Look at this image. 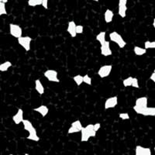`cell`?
<instances>
[{
	"mask_svg": "<svg viewBox=\"0 0 155 155\" xmlns=\"http://www.w3.org/2000/svg\"><path fill=\"white\" fill-rule=\"evenodd\" d=\"M23 128L26 131L29 133V135L27 137V140L34 141V142H38L40 140V137L37 135V129L34 127L33 124L28 120H23Z\"/></svg>",
	"mask_w": 155,
	"mask_h": 155,
	"instance_id": "obj_1",
	"label": "cell"
},
{
	"mask_svg": "<svg viewBox=\"0 0 155 155\" xmlns=\"http://www.w3.org/2000/svg\"><path fill=\"white\" fill-rule=\"evenodd\" d=\"M96 132L94 130V124H88L86 127H83L81 131V141L88 142L91 137H95Z\"/></svg>",
	"mask_w": 155,
	"mask_h": 155,
	"instance_id": "obj_2",
	"label": "cell"
},
{
	"mask_svg": "<svg viewBox=\"0 0 155 155\" xmlns=\"http://www.w3.org/2000/svg\"><path fill=\"white\" fill-rule=\"evenodd\" d=\"M148 104V99L147 97L143 96L140 97L138 99H136L135 106H134V110L139 115H143V112L147 107Z\"/></svg>",
	"mask_w": 155,
	"mask_h": 155,
	"instance_id": "obj_3",
	"label": "cell"
},
{
	"mask_svg": "<svg viewBox=\"0 0 155 155\" xmlns=\"http://www.w3.org/2000/svg\"><path fill=\"white\" fill-rule=\"evenodd\" d=\"M109 39H110V41L112 42L115 43L118 45V47L120 48H124L127 45V43L126 41H124V39L123 38L121 35L119 34L118 32L116 31H113L111 32L110 34H109Z\"/></svg>",
	"mask_w": 155,
	"mask_h": 155,
	"instance_id": "obj_4",
	"label": "cell"
},
{
	"mask_svg": "<svg viewBox=\"0 0 155 155\" xmlns=\"http://www.w3.org/2000/svg\"><path fill=\"white\" fill-rule=\"evenodd\" d=\"M18 44L25 50V51L28 52L31 49V42L33 41V39L29 36H22L21 37L17 39Z\"/></svg>",
	"mask_w": 155,
	"mask_h": 155,
	"instance_id": "obj_5",
	"label": "cell"
},
{
	"mask_svg": "<svg viewBox=\"0 0 155 155\" xmlns=\"http://www.w3.org/2000/svg\"><path fill=\"white\" fill-rule=\"evenodd\" d=\"M44 75L51 82H60V79L58 78V73L56 70L48 69L44 72Z\"/></svg>",
	"mask_w": 155,
	"mask_h": 155,
	"instance_id": "obj_6",
	"label": "cell"
},
{
	"mask_svg": "<svg viewBox=\"0 0 155 155\" xmlns=\"http://www.w3.org/2000/svg\"><path fill=\"white\" fill-rule=\"evenodd\" d=\"M9 34L15 38H19L22 37L23 34V30L21 27L18 24L10 23L9 24Z\"/></svg>",
	"mask_w": 155,
	"mask_h": 155,
	"instance_id": "obj_7",
	"label": "cell"
},
{
	"mask_svg": "<svg viewBox=\"0 0 155 155\" xmlns=\"http://www.w3.org/2000/svg\"><path fill=\"white\" fill-rule=\"evenodd\" d=\"M112 70H113V65H111V64H106V65L100 67V68L98 70L97 74H98V75L101 78H107L108 76L110 75Z\"/></svg>",
	"mask_w": 155,
	"mask_h": 155,
	"instance_id": "obj_8",
	"label": "cell"
},
{
	"mask_svg": "<svg viewBox=\"0 0 155 155\" xmlns=\"http://www.w3.org/2000/svg\"><path fill=\"white\" fill-rule=\"evenodd\" d=\"M83 127L81 124V121L79 120H77L75 121L72 122L71 124L70 127H69L68 130V134H75V133H79L81 132L82 130Z\"/></svg>",
	"mask_w": 155,
	"mask_h": 155,
	"instance_id": "obj_9",
	"label": "cell"
},
{
	"mask_svg": "<svg viewBox=\"0 0 155 155\" xmlns=\"http://www.w3.org/2000/svg\"><path fill=\"white\" fill-rule=\"evenodd\" d=\"M100 52L101 54L104 57L111 56L113 54L111 48H110V42L106 41L102 44L100 45Z\"/></svg>",
	"mask_w": 155,
	"mask_h": 155,
	"instance_id": "obj_10",
	"label": "cell"
},
{
	"mask_svg": "<svg viewBox=\"0 0 155 155\" xmlns=\"http://www.w3.org/2000/svg\"><path fill=\"white\" fill-rule=\"evenodd\" d=\"M118 105V97L112 96L108 98L105 102L104 109L105 110H108L109 109H113Z\"/></svg>",
	"mask_w": 155,
	"mask_h": 155,
	"instance_id": "obj_11",
	"label": "cell"
},
{
	"mask_svg": "<svg viewBox=\"0 0 155 155\" xmlns=\"http://www.w3.org/2000/svg\"><path fill=\"white\" fill-rule=\"evenodd\" d=\"M23 116H24V113H23V109H18L17 112L12 116V121L16 125H19V124H22L23 120H24Z\"/></svg>",
	"mask_w": 155,
	"mask_h": 155,
	"instance_id": "obj_12",
	"label": "cell"
},
{
	"mask_svg": "<svg viewBox=\"0 0 155 155\" xmlns=\"http://www.w3.org/2000/svg\"><path fill=\"white\" fill-rule=\"evenodd\" d=\"M135 155H152L151 150L149 147L138 145L135 148Z\"/></svg>",
	"mask_w": 155,
	"mask_h": 155,
	"instance_id": "obj_13",
	"label": "cell"
},
{
	"mask_svg": "<svg viewBox=\"0 0 155 155\" xmlns=\"http://www.w3.org/2000/svg\"><path fill=\"white\" fill-rule=\"evenodd\" d=\"M76 26H77V25H76L74 21L68 22V24L67 32L72 38H74V37H76V36H77V33H76Z\"/></svg>",
	"mask_w": 155,
	"mask_h": 155,
	"instance_id": "obj_14",
	"label": "cell"
},
{
	"mask_svg": "<svg viewBox=\"0 0 155 155\" xmlns=\"http://www.w3.org/2000/svg\"><path fill=\"white\" fill-rule=\"evenodd\" d=\"M34 110L37 112V113H38L39 114H41L42 117H45L48 114V113H49V108L47 106H45V105H41V106L34 109Z\"/></svg>",
	"mask_w": 155,
	"mask_h": 155,
	"instance_id": "obj_15",
	"label": "cell"
},
{
	"mask_svg": "<svg viewBox=\"0 0 155 155\" xmlns=\"http://www.w3.org/2000/svg\"><path fill=\"white\" fill-rule=\"evenodd\" d=\"M114 18V12L111 9H106L104 12V19L106 23H110L113 22Z\"/></svg>",
	"mask_w": 155,
	"mask_h": 155,
	"instance_id": "obj_16",
	"label": "cell"
},
{
	"mask_svg": "<svg viewBox=\"0 0 155 155\" xmlns=\"http://www.w3.org/2000/svg\"><path fill=\"white\" fill-rule=\"evenodd\" d=\"M34 84H35V90L37 92V93L41 95H44V92H45V90H44V85H43L41 80L40 79L35 80Z\"/></svg>",
	"mask_w": 155,
	"mask_h": 155,
	"instance_id": "obj_17",
	"label": "cell"
},
{
	"mask_svg": "<svg viewBox=\"0 0 155 155\" xmlns=\"http://www.w3.org/2000/svg\"><path fill=\"white\" fill-rule=\"evenodd\" d=\"M12 66V62L9 61H6L3 62V63H1L0 64V71H1V72H5V71H7Z\"/></svg>",
	"mask_w": 155,
	"mask_h": 155,
	"instance_id": "obj_18",
	"label": "cell"
},
{
	"mask_svg": "<svg viewBox=\"0 0 155 155\" xmlns=\"http://www.w3.org/2000/svg\"><path fill=\"white\" fill-rule=\"evenodd\" d=\"M106 31H101L99 32V34L96 35V41L101 44H102L105 41H106Z\"/></svg>",
	"mask_w": 155,
	"mask_h": 155,
	"instance_id": "obj_19",
	"label": "cell"
},
{
	"mask_svg": "<svg viewBox=\"0 0 155 155\" xmlns=\"http://www.w3.org/2000/svg\"><path fill=\"white\" fill-rule=\"evenodd\" d=\"M134 52L137 56H143L147 53V50L140 47L135 46L134 48Z\"/></svg>",
	"mask_w": 155,
	"mask_h": 155,
	"instance_id": "obj_20",
	"label": "cell"
},
{
	"mask_svg": "<svg viewBox=\"0 0 155 155\" xmlns=\"http://www.w3.org/2000/svg\"><path fill=\"white\" fill-rule=\"evenodd\" d=\"M127 5H118V15L121 18H125L127 16Z\"/></svg>",
	"mask_w": 155,
	"mask_h": 155,
	"instance_id": "obj_21",
	"label": "cell"
},
{
	"mask_svg": "<svg viewBox=\"0 0 155 155\" xmlns=\"http://www.w3.org/2000/svg\"><path fill=\"white\" fill-rule=\"evenodd\" d=\"M155 114V107H147L144 110L143 113V116H154Z\"/></svg>",
	"mask_w": 155,
	"mask_h": 155,
	"instance_id": "obj_22",
	"label": "cell"
},
{
	"mask_svg": "<svg viewBox=\"0 0 155 155\" xmlns=\"http://www.w3.org/2000/svg\"><path fill=\"white\" fill-rule=\"evenodd\" d=\"M42 2L43 0H28L27 3L30 7H36V6L42 5Z\"/></svg>",
	"mask_w": 155,
	"mask_h": 155,
	"instance_id": "obj_23",
	"label": "cell"
},
{
	"mask_svg": "<svg viewBox=\"0 0 155 155\" xmlns=\"http://www.w3.org/2000/svg\"><path fill=\"white\" fill-rule=\"evenodd\" d=\"M73 80L78 86H80L83 83V76L81 74H76L73 77Z\"/></svg>",
	"mask_w": 155,
	"mask_h": 155,
	"instance_id": "obj_24",
	"label": "cell"
},
{
	"mask_svg": "<svg viewBox=\"0 0 155 155\" xmlns=\"http://www.w3.org/2000/svg\"><path fill=\"white\" fill-rule=\"evenodd\" d=\"M133 79H134V78L132 76H129L128 78L124 79L123 81V85H124V87L127 88V87H130L132 85V82H133Z\"/></svg>",
	"mask_w": 155,
	"mask_h": 155,
	"instance_id": "obj_25",
	"label": "cell"
},
{
	"mask_svg": "<svg viewBox=\"0 0 155 155\" xmlns=\"http://www.w3.org/2000/svg\"><path fill=\"white\" fill-rule=\"evenodd\" d=\"M144 48L146 50L155 49V41H145Z\"/></svg>",
	"mask_w": 155,
	"mask_h": 155,
	"instance_id": "obj_26",
	"label": "cell"
},
{
	"mask_svg": "<svg viewBox=\"0 0 155 155\" xmlns=\"http://www.w3.org/2000/svg\"><path fill=\"white\" fill-rule=\"evenodd\" d=\"M3 15H7L6 6H5V3L0 2V16H3Z\"/></svg>",
	"mask_w": 155,
	"mask_h": 155,
	"instance_id": "obj_27",
	"label": "cell"
},
{
	"mask_svg": "<svg viewBox=\"0 0 155 155\" xmlns=\"http://www.w3.org/2000/svg\"><path fill=\"white\" fill-rule=\"evenodd\" d=\"M83 82L86 84L88 85H92V78L90 77L88 74H85L83 76Z\"/></svg>",
	"mask_w": 155,
	"mask_h": 155,
	"instance_id": "obj_28",
	"label": "cell"
},
{
	"mask_svg": "<svg viewBox=\"0 0 155 155\" xmlns=\"http://www.w3.org/2000/svg\"><path fill=\"white\" fill-rule=\"evenodd\" d=\"M119 117L123 120H128L130 118L128 113H120L119 114Z\"/></svg>",
	"mask_w": 155,
	"mask_h": 155,
	"instance_id": "obj_29",
	"label": "cell"
},
{
	"mask_svg": "<svg viewBox=\"0 0 155 155\" xmlns=\"http://www.w3.org/2000/svg\"><path fill=\"white\" fill-rule=\"evenodd\" d=\"M84 32V27L82 25H77L76 26V33L77 34H81Z\"/></svg>",
	"mask_w": 155,
	"mask_h": 155,
	"instance_id": "obj_30",
	"label": "cell"
},
{
	"mask_svg": "<svg viewBox=\"0 0 155 155\" xmlns=\"http://www.w3.org/2000/svg\"><path fill=\"white\" fill-rule=\"evenodd\" d=\"M132 87L136 88H140V85H139V81H138V79L137 78H134V79H133V82H132Z\"/></svg>",
	"mask_w": 155,
	"mask_h": 155,
	"instance_id": "obj_31",
	"label": "cell"
},
{
	"mask_svg": "<svg viewBox=\"0 0 155 155\" xmlns=\"http://www.w3.org/2000/svg\"><path fill=\"white\" fill-rule=\"evenodd\" d=\"M101 128V124H99V123H97V124H94V130H95V132H98V131L100 130Z\"/></svg>",
	"mask_w": 155,
	"mask_h": 155,
	"instance_id": "obj_32",
	"label": "cell"
},
{
	"mask_svg": "<svg viewBox=\"0 0 155 155\" xmlns=\"http://www.w3.org/2000/svg\"><path fill=\"white\" fill-rule=\"evenodd\" d=\"M48 1L49 0H43L42 2V6L45 9H48Z\"/></svg>",
	"mask_w": 155,
	"mask_h": 155,
	"instance_id": "obj_33",
	"label": "cell"
},
{
	"mask_svg": "<svg viewBox=\"0 0 155 155\" xmlns=\"http://www.w3.org/2000/svg\"><path fill=\"white\" fill-rule=\"evenodd\" d=\"M127 0H119L118 5H127Z\"/></svg>",
	"mask_w": 155,
	"mask_h": 155,
	"instance_id": "obj_34",
	"label": "cell"
},
{
	"mask_svg": "<svg viewBox=\"0 0 155 155\" xmlns=\"http://www.w3.org/2000/svg\"><path fill=\"white\" fill-rule=\"evenodd\" d=\"M150 79L155 84V72H153L150 76Z\"/></svg>",
	"mask_w": 155,
	"mask_h": 155,
	"instance_id": "obj_35",
	"label": "cell"
},
{
	"mask_svg": "<svg viewBox=\"0 0 155 155\" xmlns=\"http://www.w3.org/2000/svg\"><path fill=\"white\" fill-rule=\"evenodd\" d=\"M153 28H155V18L153 19Z\"/></svg>",
	"mask_w": 155,
	"mask_h": 155,
	"instance_id": "obj_36",
	"label": "cell"
},
{
	"mask_svg": "<svg viewBox=\"0 0 155 155\" xmlns=\"http://www.w3.org/2000/svg\"><path fill=\"white\" fill-rule=\"evenodd\" d=\"M3 2L4 3H6V2H8V0H3Z\"/></svg>",
	"mask_w": 155,
	"mask_h": 155,
	"instance_id": "obj_37",
	"label": "cell"
},
{
	"mask_svg": "<svg viewBox=\"0 0 155 155\" xmlns=\"http://www.w3.org/2000/svg\"><path fill=\"white\" fill-rule=\"evenodd\" d=\"M92 1H94V2H99V0H92Z\"/></svg>",
	"mask_w": 155,
	"mask_h": 155,
	"instance_id": "obj_38",
	"label": "cell"
},
{
	"mask_svg": "<svg viewBox=\"0 0 155 155\" xmlns=\"http://www.w3.org/2000/svg\"><path fill=\"white\" fill-rule=\"evenodd\" d=\"M0 2H3V0H0Z\"/></svg>",
	"mask_w": 155,
	"mask_h": 155,
	"instance_id": "obj_39",
	"label": "cell"
},
{
	"mask_svg": "<svg viewBox=\"0 0 155 155\" xmlns=\"http://www.w3.org/2000/svg\"><path fill=\"white\" fill-rule=\"evenodd\" d=\"M24 155H30V154H29V153H25Z\"/></svg>",
	"mask_w": 155,
	"mask_h": 155,
	"instance_id": "obj_40",
	"label": "cell"
},
{
	"mask_svg": "<svg viewBox=\"0 0 155 155\" xmlns=\"http://www.w3.org/2000/svg\"><path fill=\"white\" fill-rule=\"evenodd\" d=\"M0 90H1V83H0Z\"/></svg>",
	"mask_w": 155,
	"mask_h": 155,
	"instance_id": "obj_41",
	"label": "cell"
},
{
	"mask_svg": "<svg viewBox=\"0 0 155 155\" xmlns=\"http://www.w3.org/2000/svg\"><path fill=\"white\" fill-rule=\"evenodd\" d=\"M153 72H155V68H154V69H153Z\"/></svg>",
	"mask_w": 155,
	"mask_h": 155,
	"instance_id": "obj_42",
	"label": "cell"
},
{
	"mask_svg": "<svg viewBox=\"0 0 155 155\" xmlns=\"http://www.w3.org/2000/svg\"><path fill=\"white\" fill-rule=\"evenodd\" d=\"M153 150H154V152H155V146H154V148H153Z\"/></svg>",
	"mask_w": 155,
	"mask_h": 155,
	"instance_id": "obj_43",
	"label": "cell"
},
{
	"mask_svg": "<svg viewBox=\"0 0 155 155\" xmlns=\"http://www.w3.org/2000/svg\"><path fill=\"white\" fill-rule=\"evenodd\" d=\"M9 155H15V154H12V153H10V154H9Z\"/></svg>",
	"mask_w": 155,
	"mask_h": 155,
	"instance_id": "obj_44",
	"label": "cell"
},
{
	"mask_svg": "<svg viewBox=\"0 0 155 155\" xmlns=\"http://www.w3.org/2000/svg\"><path fill=\"white\" fill-rule=\"evenodd\" d=\"M154 117H155V114H154Z\"/></svg>",
	"mask_w": 155,
	"mask_h": 155,
	"instance_id": "obj_45",
	"label": "cell"
}]
</instances>
